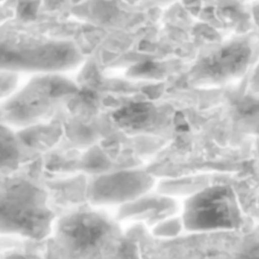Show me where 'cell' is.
<instances>
[{
    "instance_id": "6da1fadb",
    "label": "cell",
    "mask_w": 259,
    "mask_h": 259,
    "mask_svg": "<svg viewBox=\"0 0 259 259\" xmlns=\"http://www.w3.org/2000/svg\"><path fill=\"white\" fill-rule=\"evenodd\" d=\"M51 213L45 194L30 183H12L0 192V233L44 237L51 227Z\"/></svg>"
},
{
    "instance_id": "7a4b0ae2",
    "label": "cell",
    "mask_w": 259,
    "mask_h": 259,
    "mask_svg": "<svg viewBox=\"0 0 259 259\" xmlns=\"http://www.w3.org/2000/svg\"><path fill=\"white\" fill-rule=\"evenodd\" d=\"M186 220L191 228L197 230L233 228L239 221L233 192L223 186L201 192L189 202Z\"/></svg>"
},
{
    "instance_id": "3957f363",
    "label": "cell",
    "mask_w": 259,
    "mask_h": 259,
    "mask_svg": "<svg viewBox=\"0 0 259 259\" xmlns=\"http://www.w3.org/2000/svg\"><path fill=\"white\" fill-rule=\"evenodd\" d=\"M57 239L66 253H93L102 245L110 231L107 221L95 213H83L64 218L59 224Z\"/></svg>"
},
{
    "instance_id": "277c9868",
    "label": "cell",
    "mask_w": 259,
    "mask_h": 259,
    "mask_svg": "<svg viewBox=\"0 0 259 259\" xmlns=\"http://www.w3.org/2000/svg\"><path fill=\"white\" fill-rule=\"evenodd\" d=\"M251 49L244 41H233L210 51L198 62L192 75L198 81H224L239 76L248 67Z\"/></svg>"
},
{
    "instance_id": "5b68a950",
    "label": "cell",
    "mask_w": 259,
    "mask_h": 259,
    "mask_svg": "<svg viewBox=\"0 0 259 259\" xmlns=\"http://www.w3.org/2000/svg\"><path fill=\"white\" fill-rule=\"evenodd\" d=\"M151 114V107L143 103L125 106L116 113V121L127 127H139L145 124Z\"/></svg>"
},
{
    "instance_id": "8992f818",
    "label": "cell",
    "mask_w": 259,
    "mask_h": 259,
    "mask_svg": "<svg viewBox=\"0 0 259 259\" xmlns=\"http://www.w3.org/2000/svg\"><path fill=\"white\" fill-rule=\"evenodd\" d=\"M8 132L0 128V166H10L17 157L16 143Z\"/></svg>"
},
{
    "instance_id": "52a82bcc",
    "label": "cell",
    "mask_w": 259,
    "mask_h": 259,
    "mask_svg": "<svg viewBox=\"0 0 259 259\" xmlns=\"http://www.w3.org/2000/svg\"><path fill=\"white\" fill-rule=\"evenodd\" d=\"M37 8V3L31 1V0H25V1H22L19 4V15L23 19H33L35 16Z\"/></svg>"
}]
</instances>
